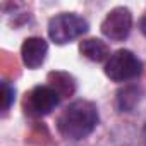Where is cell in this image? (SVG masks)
Returning a JSON list of instances; mask_svg holds the SVG:
<instances>
[{"label": "cell", "instance_id": "cell-1", "mask_svg": "<svg viewBox=\"0 0 146 146\" xmlns=\"http://www.w3.org/2000/svg\"><path fill=\"white\" fill-rule=\"evenodd\" d=\"M100 113L95 103L88 100H76L67 105L57 119L58 132L70 141H81L88 137L98 125Z\"/></svg>", "mask_w": 146, "mask_h": 146}, {"label": "cell", "instance_id": "cell-2", "mask_svg": "<svg viewBox=\"0 0 146 146\" xmlns=\"http://www.w3.org/2000/svg\"><path fill=\"white\" fill-rule=\"evenodd\" d=\"M90 24L84 17L74 12H62L50 19L48 23V36L57 45H65L78 40L88 31Z\"/></svg>", "mask_w": 146, "mask_h": 146}, {"label": "cell", "instance_id": "cell-3", "mask_svg": "<svg viewBox=\"0 0 146 146\" xmlns=\"http://www.w3.org/2000/svg\"><path fill=\"white\" fill-rule=\"evenodd\" d=\"M143 62L131 50H117L105 62V74L115 83H129L141 76Z\"/></svg>", "mask_w": 146, "mask_h": 146}, {"label": "cell", "instance_id": "cell-4", "mask_svg": "<svg viewBox=\"0 0 146 146\" xmlns=\"http://www.w3.org/2000/svg\"><path fill=\"white\" fill-rule=\"evenodd\" d=\"M60 95L57 93V90H53L50 84H43V86H36L31 91L26 93L24 98V110L28 115L31 117H45L48 113H52L58 103H60Z\"/></svg>", "mask_w": 146, "mask_h": 146}, {"label": "cell", "instance_id": "cell-5", "mask_svg": "<svg viewBox=\"0 0 146 146\" xmlns=\"http://www.w3.org/2000/svg\"><path fill=\"white\" fill-rule=\"evenodd\" d=\"M132 29V14L127 7L112 9L102 21V33L110 41H124Z\"/></svg>", "mask_w": 146, "mask_h": 146}, {"label": "cell", "instance_id": "cell-6", "mask_svg": "<svg viewBox=\"0 0 146 146\" xmlns=\"http://www.w3.org/2000/svg\"><path fill=\"white\" fill-rule=\"evenodd\" d=\"M48 55V43L40 36L26 38L21 46V58L28 69H38L45 64Z\"/></svg>", "mask_w": 146, "mask_h": 146}, {"label": "cell", "instance_id": "cell-7", "mask_svg": "<svg viewBox=\"0 0 146 146\" xmlns=\"http://www.w3.org/2000/svg\"><path fill=\"white\" fill-rule=\"evenodd\" d=\"M79 52L83 57H86L91 62H103V60H108V57H110V50H108L107 43L98 38L83 40L79 45Z\"/></svg>", "mask_w": 146, "mask_h": 146}, {"label": "cell", "instance_id": "cell-8", "mask_svg": "<svg viewBox=\"0 0 146 146\" xmlns=\"http://www.w3.org/2000/svg\"><path fill=\"white\" fill-rule=\"evenodd\" d=\"M50 79H53V83L50 84L53 90H57V93L60 96H67L74 93V79H72L69 74H64V72H55V74H50Z\"/></svg>", "mask_w": 146, "mask_h": 146}, {"label": "cell", "instance_id": "cell-9", "mask_svg": "<svg viewBox=\"0 0 146 146\" xmlns=\"http://www.w3.org/2000/svg\"><path fill=\"white\" fill-rule=\"evenodd\" d=\"M137 100H139V91H137V88L136 86H127V88H124L120 93H119V98H117V102H119V108L124 112H127V110H131V108H134V105L137 103Z\"/></svg>", "mask_w": 146, "mask_h": 146}, {"label": "cell", "instance_id": "cell-10", "mask_svg": "<svg viewBox=\"0 0 146 146\" xmlns=\"http://www.w3.org/2000/svg\"><path fill=\"white\" fill-rule=\"evenodd\" d=\"M14 98H16V90L7 81H4L2 83V110L4 112L11 108V105L14 103Z\"/></svg>", "mask_w": 146, "mask_h": 146}, {"label": "cell", "instance_id": "cell-11", "mask_svg": "<svg viewBox=\"0 0 146 146\" xmlns=\"http://www.w3.org/2000/svg\"><path fill=\"white\" fill-rule=\"evenodd\" d=\"M139 29H141V33L146 36V16L141 17V21H139Z\"/></svg>", "mask_w": 146, "mask_h": 146}]
</instances>
